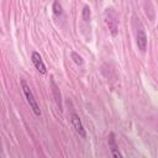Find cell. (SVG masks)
Masks as SVG:
<instances>
[{
    "mask_svg": "<svg viewBox=\"0 0 158 158\" xmlns=\"http://www.w3.org/2000/svg\"><path fill=\"white\" fill-rule=\"evenodd\" d=\"M21 86H22V90H23V94H25V96H26V100H27L30 107L32 109L33 114H35L36 116H40V115H41V109H40V106H38V104H37V101H36V99H35V96H33V93L31 91L30 86H28L27 83L25 81V79H21Z\"/></svg>",
    "mask_w": 158,
    "mask_h": 158,
    "instance_id": "1",
    "label": "cell"
},
{
    "mask_svg": "<svg viewBox=\"0 0 158 158\" xmlns=\"http://www.w3.org/2000/svg\"><path fill=\"white\" fill-rule=\"evenodd\" d=\"M105 21L109 26V30L111 32L112 36H116L117 35V17H116V14L114 11V9L111 7H107L106 11H105Z\"/></svg>",
    "mask_w": 158,
    "mask_h": 158,
    "instance_id": "2",
    "label": "cell"
},
{
    "mask_svg": "<svg viewBox=\"0 0 158 158\" xmlns=\"http://www.w3.org/2000/svg\"><path fill=\"white\" fill-rule=\"evenodd\" d=\"M70 122H72L74 130L79 133V136H81L83 138H85V137H86L85 128H84V126H83V123H81V120L79 118V116H78L77 114H72V115H70Z\"/></svg>",
    "mask_w": 158,
    "mask_h": 158,
    "instance_id": "3",
    "label": "cell"
},
{
    "mask_svg": "<svg viewBox=\"0 0 158 158\" xmlns=\"http://www.w3.org/2000/svg\"><path fill=\"white\" fill-rule=\"evenodd\" d=\"M31 59H32V63H33L35 68H36L41 74H46V72H47V70H46V65H44V63H43V60H42L40 53L36 52V51H33L32 54H31Z\"/></svg>",
    "mask_w": 158,
    "mask_h": 158,
    "instance_id": "4",
    "label": "cell"
},
{
    "mask_svg": "<svg viewBox=\"0 0 158 158\" xmlns=\"http://www.w3.org/2000/svg\"><path fill=\"white\" fill-rule=\"evenodd\" d=\"M136 42H137V46H138V49H141L142 52L146 51L147 48V35L144 32V30L142 27H139L137 30V33H136Z\"/></svg>",
    "mask_w": 158,
    "mask_h": 158,
    "instance_id": "5",
    "label": "cell"
},
{
    "mask_svg": "<svg viewBox=\"0 0 158 158\" xmlns=\"http://www.w3.org/2000/svg\"><path fill=\"white\" fill-rule=\"evenodd\" d=\"M109 146L111 148V153H112V158H123L121 152L118 151V148L116 147V143H115V138H114V133H110L109 136Z\"/></svg>",
    "mask_w": 158,
    "mask_h": 158,
    "instance_id": "6",
    "label": "cell"
},
{
    "mask_svg": "<svg viewBox=\"0 0 158 158\" xmlns=\"http://www.w3.org/2000/svg\"><path fill=\"white\" fill-rule=\"evenodd\" d=\"M90 15H91L90 7H89L88 5H85V6L83 7V19H84V21H89V20H90Z\"/></svg>",
    "mask_w": 158,
    "mask_h": 158,
    "instance_id": "7",
    "label": "cell"
},
{
    "mask_svg": "<svg viewBox=\"0 0 158 158\" xmlns=\"http://www.w3.org/2000/svg\"><path fill=\"white\" fill-rule=\"evenodd\" d=\"M72 58H73V60L78 64V65H81L83 63H84V60H83V58L77 53V52H72Z\"/></svg>",
    "mask_w": 158,
    "mask_h": 158,
    "instance_id": "8",
    "label": "cell"
},
{
    "mask_svg": "<svg viewBox=\"0 0 158 158\" xmlns=\"http://www.w3.org/2000/svg\"><path fill=\"white\" fill-rule=\"evenodd\" d=\"M53 12L56 15H60L63 11H62V5L58 2V1H54L53 2Z\"/></svg>",
    "mask_w": 158,
    "mask_h": 158,
    "instance_id": "9",
    "label": "cell"
},
{
    "mask_svg": "<svg viewBox=\"0 0 158 158\" xmlns=\"http://www.w3.org/2000/svg\"><path fill=\"white\" fill-rule=\"evenodd\" d=\"M52 85H53V93H54V96H56V100H57V104H58V106H59V109L62 107V105H60V94L58 95V90H57V86H56V84L52 81Z\"/></svg>",
    "mask_w": 158,
    "mask_h": 158,
    "instance_id": "10",
    "label": "cell"
}]
</instances>
